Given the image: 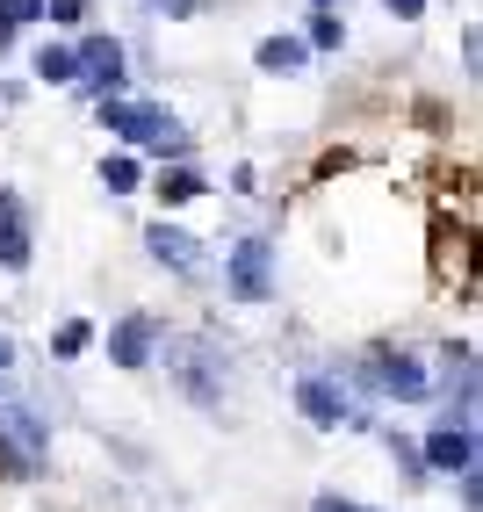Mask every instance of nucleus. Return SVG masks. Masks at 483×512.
<instances>
[{
  "mask_svg": "<svg viewBox=\"0 0 483 512\" xmlns=\"http://www.w3.org/2000/svg\"><path fill=\"white\" fill-rule=\"evenodd\" d=\"M44 22H58V29L87 22V0H44Z\"/></svg>",
  "mask_w": 483,
  "mask_h": 512,
  "instance_id": "nucleus-19",
  "label": "nucleus"
},
{
  "mask_svg": "<svg viewBox=\"0 0 483 512\" xmlns=\"http://www.w3.org/2000/svg\"><path fill=\"white\" fill-rule=\"evenodd\" d=\"M0 368H15V339L8 332H0Z\"/></svg>",
  "mask_w": 483,
  "mask_h": 512,
  "instance_id": "nucleus-23",
  "label": "nucleus"
},
{
  "mask_svg": "<svg viewBox=\"0 0 483 512\" xmlns=\"http://www.w3.org/2000/svg\"><path fill=\"white\" fill-rule=\"evenodd\" d=\"M296 412L318 426V433H339V426H368V412L347 397V383H332V375H303L296 383Z\"/></svg>",
  "mask_w": 483,
  "mask_h": 512,
  "instance_id": "nucleus-4",
  "label": "nucleus"
},
{
  "mask_svg": "<svg viewBox=\"0 0 483 512\" xmlns=\"http://www.w3.org/2000/svg\"><path fill=\"white\" fill-rule=\"evenodd\" d=\"M29 253H37V238H29V210H22L15 188H0V267H8V275H22Z\"/></svg>",
  "mask_w": 483,
  "mask_h": 512,
  "instance_id": "nucleus-11",
  "label": "nucleus"
},
{
  "mask_svg": "<svg viewBox=\"0 0 483 512\" xmlns=\"http://www.w3.org/2000/svg\"><path fill=\"white\" fill-rule=\"evenodd\" d=\"M0 15H8L15 29H29V22H44V0H0Z\"/></svg>",
  "mask_w": 483,
  "mask_h": 512,
  "instance_id": "nucleus-20",
  "label": "nucleus"
},
{
  "mask_svg": "<svg viewBox=\"0 0 483 512\" xmlns=\"http://www.w3.org/2000/svg\"><path fill=\"white\" fill-rule=\"evenodd\" d=\"M152 195L166 202V210H181V202L210 195V181H202V166H188V159H166V166H159V181H152Z\"/></svg>",
  "mask_w": 483,
  "mask_h": 512,
  "instance_id": "nucleus-12",
  "label": "nucleus"
},
{
  "mask_svg": "<svg viewBox=\"0 0 483 512\" xmlns=\"http://www.w3.org/2000/svg\"><path fill=\"white\" fill-rule=\"evenodd\" d=\"M94 116H101V130L109 138H123V145H137V152H159V159H188L195 145H188V130L159 109V101H130V94H94Z\"/></svg>",
  "mask_w": 483,
  "mask_h": 512,
  "instance_id": "nucleus-1",
  "label": "nucleus"
},
{
  "mask_svg": "<svg viewBox=\"0 0 483 512\" xmlns=\"http://www.w3.org/2000/svg\"><path fill=\"white\" fill-rule=\"evenodd\" d=\"M303 65H310V44H303V37H289V29L260 44V73H282V80H289V73H303Z\"/></svg>",
  "mask_w": 483,
  "mask_h": 512,
  "instance_id": "nucleus-13",
  "label": "nucleus"
},
{
  "mask_svg": "<svg viewBox=\"0 0 483 512\" xmlns=\"http://www.w3.org/2000/svg\"><path fill=\"white\" fill-rule=\"evenodd\" d=\"M87 347H94V325H87V318H65V325L51 332V354H58V361H80Z\"/></svg>",
  "mask_w": 483,
  "mask_h": 512,
  "instance_id": "nucleus-16",
  "label": "nucleus"
},
{
  "mask_svg": "<svg viewBox=\"0 0 483 512\" xmlns=\"http://www.w3.org/2000/svg\"><path fill=\"white\" fill-rule=\"evenodd\" d=\"M224 289L238 303H267L274 296V246L267 238H238V246L224 253Z\"/></svg>",
  "mask_w": 483,
  "mask_h": 512,
  "instance_id": "nucleus-5",
  "label": "nucleus"
},
{
  "mask_svg": "<svg viewBox=\"0 0 483 512\" xmlns=\"http://www.w3.org/2000/svg\"><path fill=\"white\" fill-rule=\"evenodd\" d=\"M390 462L411 476V484H426V462H419V440H411V433H390Z\"/></svg>",
  "mask_w": 483,
  "mask_h": 512,
  "instance_id": "nucleus-18",
  "label": "nucleus"
},
{
  "mask_svg": "<svg viewBox=\"0 0 483 512\" xmlns=\"http://www.w3.org/2000/svg\"><path fill=\"white\" fill-rule=\"evenodd\" d=\"M166 361H174L181 390H188L195 404H217V397H224V361L202 347V339H174V347H166Z\"/></svg>",
  "mask_w": 483,
  "mask_h": 512,
  "instance_id": "nucleus-9",
  "label": "nucleus"
},
{
  "mask_svg": "<svg viewBox=\"0 0 483 512\" xmlns=\"http://www.w3.org/2000/svg\"><path fill=\"white\" fill-rule=\"evenodd\" d=\"M419 462H426V476H462V469H476V426H469V419H440V426L419 440Z\"/></svg>",
  "mask_w": 483,
  "mask_h": 512,
  "instance_id": "nucleus-7",
  "label": "nucleus"
},
{
  "mask_svg": "<svg viewBox=\"0 0 483 512\" xmlns=\"http://www.w3.org/2000/svg\"><path fill=\"white\" fill-rule=\"evenodd\" d=\"M159 339H166V325L152 311H130V318L109 325V361L116 368H152L159 361Z\"/></svg>",
  "mask_w": 483,
  "mask_h": 512,
  "instance_id": "nucleus-10",
  "label": "nucleus"
},
{
  "mask_svg": "<svg viewBox=\"0 0 483 512\" xmlns=\"http://www.w3.org/2000/svg\"><path fill=\"white\" fill-rule=\"evenodd\" d=\"M8 51H15V22H8V15H0V58H8Z\"/></svg>",
  "mask_w": 483,
  "mask_h": 512,
  "instance_id": "nucleus-22",
  "label": "nucleus"
},
{
  "mask_svg": "<svg viewBox=\"0 0 483 512\" xmlns=\"http://www.w3.org/2000/svg\"><path fill=\"white\" fill-rule=\"evenodd\" d=\"M354 375H361L368 397H390V404H426L433 397V368L419 354H404V347H368Z\"/></svg>",
  "mask_w": 483,
  "mask_h": 512,
  "instance_id": "nucleus-2",
  "label": "nucleus"
},
{
  "mask_svg": "<svg viewBox=\"0 0 483 512\" xmlns=\"http://www.w3.org/2000/svg\"><path fill=\"white\" fill-rule=\"evenodd\" d=\"M383 8H390L397 22H419V15H426V0H383Z\"/></svg>",
  "mask_w": 483,
  "mask_h": 512,
  "instance_id": "nucleus-21",
  "label": "nucleus"
},
{
  "mask_svg": "<svg viewBox=\"0 0 483 512\" xmlns=\"http://www.w3.org/2000/svg\"><path fill=\"white\" fill-rule=\"evenodd\" d=\"M44 455H51V426L22 404H0V476L29 484V476H44Z\"/></svg>",
  "mask_w": 483,
  "mask_h": 512,
  "instance_id": "nucleus-3",
  "label": "nucleus"
},
{
  "mask_svg": "<svg viewBox=\"0 0 483 512\" xmlns=\"http://www.w3.org/2000/svg\"><path fill=\"white\" fill-rule=\"evenodd\" d=\"M73 65H80V73H73V87H87V94H123V80H130V73H123L130 58H123V44L109 37V29L80 37V44H73Z\"/></svg>",
  "mask_w": 483,
  "mask_h": 512,
  "instance_id": "nucleus-6",
  "label": "nucleus"
},
{
  "mask_svg": "<svg viewBox=\"0 0 483 512\" xmlns=\"http://www.w3.org/2000/svg\"><path fill=\"white\" fill-rule=\"evenodd\" d=\"M159 8H174V15H188V0H159Z\"/></svg>",
  "mask_w": 483,
  "mask_h": 512,
  "instance_id": "nucleus-24",
  "label": "nucleus"
},
{
  "mask_svg": "<svg viewBox=\"0 0 483 512\" xmlns=\"http://www.w3.org/2000/svg\"><path fill=\"white\" fill-rule=\"evenodd\" d=\"M145 253H152L159 267H174V275H188V282H195V275H210V246H202L195 231L166 224V217H159V224H145Z\"/></svg>",
  "mask_w": 483,
  "mask_h": 512,
  "instance_id": "nucleus-8",
  "label": "nucleus"
},
{
  "mask_svg": "<svg viewBox=\"0 0 483 512\" xmlns=\"http://www.w3.org/2000/svg\"><path fill=\"white\" fill-rule=\"evenodd\" d=\"M318 8H339V0H318Z\"/></svg>",
  "mask_w": 483,
  "mask_h": 512,
  "instance_id": "nucleus-25",
  "label": "nucleus"
},
{
  "mask_svg": "<svg viewBox=\"0 0 483 512\" xmlns=\"http://www.w3.org/2000/svg\"><path fill=\"white\" fill-rule=\"evenodd\" d=\"M310 51H339V44H347V22H339L332 8H318V15H310V37H303Z\"/></svg>",
  "mask_w": 483,
  "mask_h": 512,
  "instance_id": "nucleus-17",
  "label": "nucleus"
},
{
  "mask_svg": "<svg viewBox=\"0 0 483 512\" xmlns=\"http://www.w3.org/2000/svg\"><path fill=\"white\" fill-rule=\"evenodd\" d=\"M29 73H37L44 87H73V73H80V65H73V44H44Z\"/></svg>",
  "mask_w": 483,
  "mask_h": 512,
  "instance_id": "nucleus-14",
  "label": "nucleus"
},
{
  "mask_svg": "<svg viewBox=\"0 0 483 512\" xmlns=\"http://www.w3.org/2000/svg\"><path fill=\"white\" fill-rule=\"evenodd\" d=\"M137 181H145V166H137L130 152H109V159H101V188H109V195H130Z\"/></svg>",
  "mask_w": 483,
  "mask_h": 512,
  "instance_id": "nucleus-15",
  "label": "nucleus"
}]
</instances>
